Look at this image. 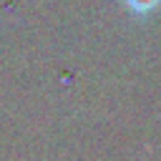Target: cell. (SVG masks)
I'll return each mask as SVG.
<instances>
[{
    "label": "cell",
    "mask_w": 161,
    "mask_h": 161,
    "mask_svg": "<svg viewBox=\"0 0 161 161\" xmlns=\"http://www.w3.org/2000/svg\"><path fill=\"white\" fill-rule=\"evenodd\" d=\"M121 3L136 18H146V15H151V13H156L161 8V0H121Z\"/></svg>",
    "instance_id": "1"
}]
</instances>
